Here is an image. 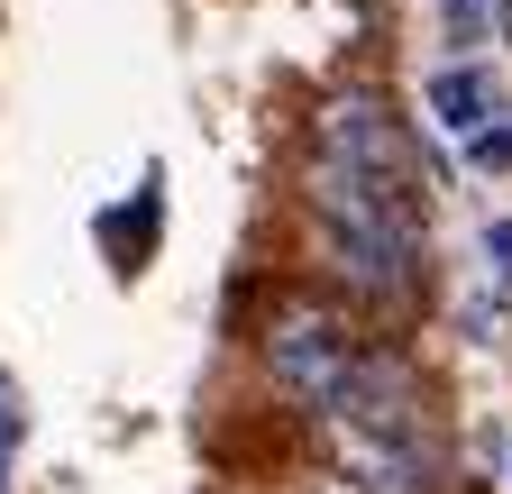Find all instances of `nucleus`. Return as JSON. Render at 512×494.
<instances>
[{
	"label": "nucleus",
	"mask_w": 512,
	"mask_h": 494,
	"mask_svg": "<svg viewBox=\"0 0 512 494\" xmlns=\"http://www.w3.org/2000/svg\"><path fill=\"white\" fill-rule=\"evenodd\" d=\"M311 220H320V238H330V266H339L357 293L403 302V293L421 284V211L366 193L357 174L320 165V156H311Z\"/></svg>",
	"instance_id": "obj_1"
},
{
	"label": "nucleus",
	"mask_w": 512,
	"mask_h": 494,
	"mask_svg": "<svg viewBox=\"0 0 512 494\" xmlns=\"http://www.w3.org/2000/svg\"><path fill=\"white\" fill-rule=\"evenodd\" d=\"M320 165H339V174H357L366 193H384V202H403V211H421V156H412V138H403V119L384 110L375 92H339L330 110H320V147H311Z\"/></svg>",
	"instance_id": "obj_2"
},
{
	"label": "nucleus",
	"mask_w": 512,
	"mask_h": 494,
	"mask_svg": "<svg viewBox=\"0 0 512 494\" xmlns=\"http://www.w3.org/2000/svg\"><path fill=\"white\" fill-rule=\"evenodd\" d=\"M357 357H366V348H357V330L330 312V302H311V293L275 302V321H266V366L284 376V394H302V403L330 412V394L348 385Z\"/></svg>",
	"instance_id": "obj_3"
},
{
	"label": "nucleus",
	"mask_w": 512,
	"mask_h": 494,
	"mask_svg": "<svg viewBox=\"0 0 512 494\" xmlns=\"http://www.w3.org/2000/svg\"><path fill=\"white\" fill-rule=\"evenodd\" d=\"M330 421L339 430H366V440H403V449H430V421H421V385L394 348H366L348 366V385L330 394Z\"/></svg>",
	"instance_id": "obj_4"
},
{
	"label": "nucleus",
	"mask_w": 512,
	"mask_h": 494,
	"mask_svg": "<svg viewBox=\"0 0 512 494\" xmlns=\"http://www.w3.org/2000/svg\"><path fill=\"white\" fill-rule=\"evenodd\" d=\"M330 449H339V476L348 494H430V449H403V440H366V430H339L330 421Z\"/></svg>",
	"instance_id": "obj_5"
},
{
	"label": "nucleus",
	"mask_w": 512,
	"mask_h": 494,
	"mask_svg": "<svg viewBox=\"0 0 512 494\" xmlns=\"http://www.w3.org/2000/svg\"><path fill=\"white\" fill-rule=\"evenodd\" d=\"M430 119L448 138H476V129H494L503 119V83L485 74V65H439L430 74Z\"/></svg>",
	"instance_id": "obj_6"
},
{
	"label": "nucleus",
	"mask_w": 512,
	"mask_h": 494,
	"mask_svg": "<svg viewBox=\"0 0 512 494\" xmlns=\"http://www.w3.org/2000/svg\"><path fill=\"white\" fill-rule=\"evenodd\" d=\"M101 229H110V247H119V275H138L147 238H156V183L138 193V211H119V220H101Z\"/></svg>",
	"instance_id": "obj_7"
},
{
	"label": "nucleus",
	"mask_w": 512,
	"mask_h": 494,
	"mask_svg": "<svg viewBox=\"0 0 512 494\" xmlns=\"http://www.w3.org/2000/svg\"><path fill=\"white\" fill-rule=\"evenodd\" d=\"M467 165H476V174H503V165H512V119H494V129L467 138Z\"/></svg>",
	"instance_id": "obj_8"
},
{
	"label": "nucleus",
	"mask_w": 512,
	"mask_h": 494,
	"mask_svg": "<svg viewBox=\"0 0 512 494\" xmlns=\"http://www.w3.org/2000/svg\"><path fill=\"white\" fill-rule=\"evenodd\" d=\"M485 257H494V275L512 284V220H494V229H485Z\"/></svg>",
	"instance_id": "obj_9"
},
{
	"label": "nucleus",
	"mask_w": 512,
	"mask_h": 494,
	"mask_svg": "<svg viewBox=\"0 0 512 494\" xmlns=\"http://www.w3.org/2000/svg\"><path fill=\"white\" fill-rule=\"evenodd\" d=\"M10 449H19V412L0 403V494H10Z\"/></svg>",
	"instance_id": "obj_10"
}]
</instances>
